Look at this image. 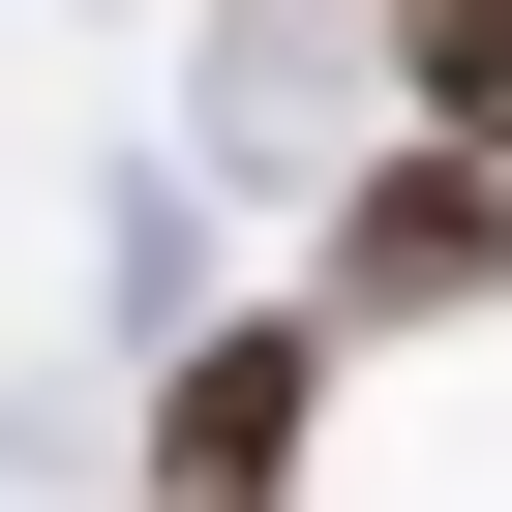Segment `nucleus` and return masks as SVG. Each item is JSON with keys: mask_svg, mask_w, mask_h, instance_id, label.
<instances>
[{"mask_svg": "<svg viewBox=\"0 0 512 512\" xmlns=\"http://www.w3.org/2000/svg\"><path fill=\"white\" fill-rule=\"evenodd\" d=\"M332 332H482L512 302V151H452V121H392L362 181H332V272H302Z\"/></svg>", "mask_w": 512, "mask_h": 512, "instance_id": "f257e3e1", "label": "nucleus"}, {"mask_svg": "<svg viewBox=\"0 0 512 512\" xmlns=\"http://www.w3.org/2000/svg\"><path fill=\"white\" fill-rule=\"evenodd\" d=\"M302 452H332V302H241L151 362V512H302Z\"/></svg>", "mask_w": 512, "mask_h": 512, "instance_id": "f03ea898", "label": "nucleus"}, {"mask_svg": "<svg viewBox=\"0 0 512 512\" xmlns=\"http://www.w3.org/2000/svg\"><path fill=\"white\" fill-rule=\"evenodd\" d=\"M362 31H392V91H422L452 151H512V0H362Z\"/></svg>", "mask_w": 512, "mask_h": 512, "instance_id": "7ed1b4c3", "label": "nucleus"}]
</instances>
